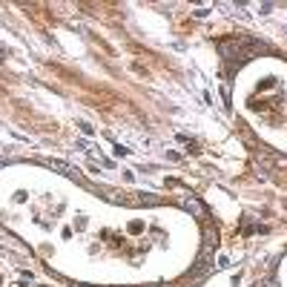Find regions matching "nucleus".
Listing matches in <instances>:
<instances>
[{
  "mask_svg": "<svg viewBox=\"0 0 287 287\" xmlns=\"http://www.w3.org/2000/svg\"><path fill=\"white\" fill-rule=\"evenodd\" d=\"M46 164H49V167H55V169H60V172H63L66 178H72V181H78V184H83V175H80V172H78V169H75V167H69L66 161L49 158V161H46Z\"/></svg>",
  "mask_w": 287,
  "mask_h": 287,
  "instance_id": "f257e3e1",
  "label": "nucleus"
},
{
  "mask_svg": "<svg viewBox=\"0 0 287 287\" xmlns=\"http://www.w3.org/2000/svg\"><path fill=\"white\" fill-rule=\"evenodd\" d=\"M184 204H187V207L193 210V213H198V216H204V207H201V204H198L196 198H187V201H184Z\"/></svg>",
  "mask_w": 287,
  "mask_h": 287,
  "instance_id": "f03ea898",
  "label": "nucleus"
},
{
  "mask_svg": "<svg viewBox=\"0 0 287 287\" xmlns=\"http://www.w3.org/2000/svg\"><path fill=\"white\" fill-rule=\"evenodd\" d=\"M273 12V3H261V15H270Z\"/></svg>",
  "mask_w": 287,
  "mask_h": 287,
  "instance_id": "7ed1b4c3",
  "label": "nucleus"
},
{
  "mask_svg": "<svg viewBox=\"0 0 287 287\" xmlns=\"http://www.w3.org/2000/svg\"><path fill=\"white\" fill-rule=\"evenodd\" d=\"M78 127H80V132H83V135H92V127H89V124H78Z\"/></svg>",
  "mask_w": 287,
  "mask_h": 287,
  "instance_id": "20e7f679",
  "label": "nucleus"
},
{
  "mask_svg": "<svg viewBox=\"0 0 287 287\" xmlns=\"http://www.w3.org/2000/svg\"><path fill=\"white\" fill-rule=\"evenodd\" d=\"M115 155H129V149H127V147H121V144H118V147H115Z\"/></svg>",
  "mask_w": 287,
  "mask_h": 287,
  "instance_id": "39448f33",
  "label": "nucleus"
}]
</instances>
